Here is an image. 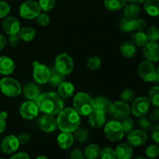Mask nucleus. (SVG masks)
<instances>
[{"label":"nucleus","mask_w":159,"mask_h":159,"mask_svg":"<svg viewBox=\"0 0 159 159\" xmlns=\"http://www.w3.org/2000/svg\"><path fill=\"white\" fill-rule=\"evenodd\" d=\"M154 82H156V83H159V66L156 68V71H155V79Z\"/></svg>","instance_id":"nucleus-55"},{"label":"nucleus","mask_w":159,"mask_h":159,"mask_svg":"<svg viewBox=\"0 0 159 159\" xmlns=\"http://www.w3.org/2000/svg\"><path fill=\"white\" fill-rule=\"evenodd\" d=\"M145 155L146 156L148 157L149 158H155L159 155V147L155 145V144H152L149 145L147 148L145 149Z\"/></svg>","instance_id":"nucleus-41"},{"label":"nucleus","mask_w":159,"mask_h":159,"mask_svg":"<svg viewBox=\"0 0 159 159\" xmlns=\"http://www.w3.org/2000/svg\"><path fill=\"white\" fill-rule=\"evenodd\" d=\"M39 125L43 131L51 133L54 131L57 127V119L52 116V115L45 114L39 120Z\"/></svg>","instance_id":"nucleus-18"},{"label":"nucleus","mask_w":159,"mask_h":159,"mask_svg":"<svg viewBox=\"0 0 159 159\" xmlns=\"http://www.w3.org/2000/svg\"><path fill=\"white\" fill-rule=\"evenodd\" d=\"M89 125L93 128H100L106 123V113L94 109L88 116Z\"/></svg>","instance_id":"nucleus-16"},{"label":"nucleus","mask_w":159,"mask_h":159,"mask_svg":"<svg viewBox=\"0 0 159 159\" xmlns=\"http://www.w3.org/2000/svg\"><path fill=\"white\" fill-rule=\"evenodd\" d=\"M104 134L110 141L113 142L121 141L124 135L121 123L118 120H110L107 123L104 127Z\"/></svg>","instance_id":"nucleus-6"},{"label":"nucleus","mask_w":159,"mask_h":159,"mask_svg":"<svg viewBox=\"0 0 159 159\" xmlns=\"http://www.w3.org/2000/svg\"><path fill=\"white\" fill-rule=\"evenodd\" d=\"M0 159H5V158H0Z\"/></svg>","instance_id":"nucleus-60"},{"label":"nucleus","mask_w":159,"mask_h":159,"mask_svg":"<svg viewBox=\"0 0 159 159\" xmlns=\"http://www.w3.org/2000/svg\"><path fill=\"white\" fill-rule=\"evenodd\" d=\"M6 122L5 120L0 118V134L3 133L4 130H6Z\"/></svg>","instance_id":"nucleus-54"},{"label":"nucleus","mask_w":159,"mask_h":159,"mask_svg":"<svg viewBox=\"0 0 159 159\" xmlns=\"http://www.w3.org/2000/svg\"><path fill=\"white\" fill-rule=\"evenodd\" d=\"M56 4V0H39L38 5L40 9L43 12H48L54 9Z\"/></svg>","instance_id":"nucleus-39"},{"label":"nucleus","mask_w":159,"mask_h":159,"mask_svg":"<svg viewBox=\"0 0 159 159\" xmlns=\"http://www.w3.org/2000/svg\"><path fill=\"white\" fill-rule=\"evenodd\" d=\"M39 108L34 101L28 100L22 103L20 108V113L23 119L33 120L38 115Z\"/></svg>","instance_id":"nucleus-13"},{"label":"nucleus","mask_w":159,"mask_h":159,"mask_svg":"<svg viewBox=\"0 0 159 159\" xmlns=\"http://www.w3.org/2000/svg\"><path fill=\"white\" fill-rule=\"evenodd\" d=\"M124 15L129 18H137L141 12V9L138 4L130 3L124 6Z\"/></svg>","instance_id":"nucleus-33"},{"label":"nucleus","mask_w":159,"mask_h":159,"mask_svg":"<svg viewBox=\"0 0 159 159\" xmlns=\"http://www.w3.org/2000/svg\"><path fill=\"white\" fill-rule=\"evenodd\" d=\"M101 159H116L115 150L110 147H106L101 150Z\"/></svg>","instance_id":"nucleus-40"},{"label":"nucleus","mask_w":159,"mask_h":159,"mask_svg":"<svg viewBox=\"0 0 159 159\" xmlns=\"http://www.w3.org/2000/svg\"><path fill=\"white\" fill-rule=\"evenodd\" d=\"M54 69L65 76L70 75L74 69L72 57L67 53L59 54L54 61Z\"/></svg>","instance_id":"nucleus-4"},{"label":"nucleus","mask_w":159,"mask_h":159,"mask_svg":"<svg viewBox=\"0 0 159 159\" xmlns=\"http://www.w3.org/2000/svg\"><path fill=\"white\" fill-rule=\"evenodd\" d=\"M109 112L116 120H123L130 115V107L124 101H116L112 102Z\"/></svg>","instance_id":"nucleus-10"},{"label":"nucleus","mask_w":159,"mask_h":159,"mask_svg":"<svg viewBox=\"0 0 159 159\" xmlns=\"http://www.w3.org/2000/svg\"><path fill=\"white\" fill-rule=\"evenodd\" d=\"M20 40L25 42H30L36 37V30L30 26H24L20 30L18 34Z\"/></svg>","instance_id":"nucleus-26"},{"label":"nucleus","mask_w":159,"mask_h":159,"mask_svg":"<svg viewBox=\"0 0 159 159\" xmlns=\"http://www.w3.org/2000/svg\"><path fill=\"white\" fill-rule=\"evenodd\" d=\"M33 67V77L35 82L40 85L48 83L51 75V70L48 68V67L39 63L38 61H34Z\"/></svg>","instance_id":"nucleus-9"},{"label":"nucleus","mask_w":159,"mask_h":159,"mask_svg":"<svg viewBox=\"0 0 159 159\" xmlns=\"http://www.w3.org/2000/svg\"><path fill=\"white\" fill-rule=\"evenodd\" d=\"M139 127H141V130H144V131H148V130H150L152 127V122H151L150 119H148V118L144 117H141V120H139Z\"/></svg>","instance_id":"nucleus-44"},{"label":"nucleus","mask_w":159,"mask_h":159,"mask_svg":"<svg viewBox=\"0 0 159 159\" xmlns=\"http://www.w3.org/2000/svg\"><path fill=\"white\" fill-rule=\"evenodd\" d=\"M7 42L12 47H16L19 44L20 42V38H19L18 34H12V35H9V38H8Z\"/></svg>","instance_id":"nucleus-50"},{"label":"nucleus","mask_w":159,"mask_h":159,"mask_svg":"<svg viewBox=\"0 0 159 159\" xmlns=\"http://www.w3.org/2000/svg\"><path fill=\"white\" fill-rule=\"evenodd\" d=\"M57 92L62 98H70L74 95L75 86L71 82L65 81L57 87Z\"/></svg>","instance_id":"nucleus-24"},{"label":"nucleus","mask_w":159,"mask_h":159,"mask_svg":"<svg viewBox=\"0 0 159 159\" xmlns=\"http://www.w3.org/2000/svg\"><path fill=\"white\" fill-rule=\"evenodd\" d=\"M7 117H8V113H6V112L2 111L1 113H0V118H2V119H3L6 120V118Z\"/></svg>","instance_id":"nucleus-57"},{"label":"nucleus","mask_w":159,"mask_h":159,"mask_svg":"<svg viewBox=\"0 0 159 159\" xmlns=\"http://www.w3.org/2000/svg\"><path fill=\"white\" fill-rule=\"evenodd\" d=\"M121 123V125H122L123 130H124V133L126 134H128L130 132H131L134 130V122L133 119L130 117H126L124 119L122 120V122Z\"/></svg>","instance_id":"nucleus-38"},{"label":"nucleus","mask_w":159,"mask_h":159,"mask_svg":"<svg viewBox=\"0 0 159 159\" xmlns=\"http://www.w3.org/2000/svg\"><path fill=\"white\" fill-rule=\"evenodd\" d=\"M20 142L17 138L16 136L15 135H8L6 136L4 139L2 141L1 145H0V148H1L2 152L6 155H11V154L14 153L18 150L20 148Z\"/></svg>","instance_id":"nucleus-14"},{"label":"nucleus","mask_w":159,"mask_h":159,"mask_svg":"<svg viewBox=\"0 0 159 159\" xmlns=\"http://www.w3.org/2000/svg\"><path fill=\"white\" fill-rule=\"evenodd\" d=\"M135 31H143L146 27V22L141 18H134Z\"/></svg>","instance_id":"nucleus-46"},{"label":"nucleus","mask_w":159,"mask_h":159,"mask_svg":"<svg viewBox=\"0 0 159 159\" xmlns=\"http://www.w3.org/2000/svg\"><path fill=\"white\" fill-rule=\"evenodd\" d=\"M135 159H147V158H144V157H138V158H136Z\"/></svg>","instance_id":"nucleus-59"},{"label":"nucleus","mask_w":159,"mask_h":159,"mask_svg":"<svg viewBox=\"0 0 159 159\" xmlns=\"http://www.w3.org/2000/svg\"><path fill=\"white\" fill-rule=\"evenodd\" d=\"M80 115L78 112L71 107L63 109L58 113L57 118V127L62 132L72 133L80 125Z\"/></svg>","instance_id":"nucleus-2"},{"label":"nucleus","mask_w":159,"mask_h":159,"mask_svg":"<svg viewBox=\"0 0 159 159\" xmlns=\"http://www.w3.org/2000/svg\"><path fill=\"white\" fill-rule=\"evenodd\" d=\"M74 137L71 133H68V132H62L57 138V144L61 148L64 150L71 148L74 144Z\"/></svg>","instance_id":"nucleus-21"},{"label":"nucleus","mask_w":159,"mask_h":159,"mask_svg":"<svg viewBox=\"0 0 159 159\" xmlns=\"http://www.w3.org/2000/svg\"><path fill=\"white\" fill-rule=\"evenodd\" d=\"M120 51L121 54L127 58L134 57L137 54L136 46L134 44L133 42L128 41V40L124 41L121 43L120 47Z\"/></svg>","instance_id":"nucleus-23"},{"label":"nucleus","mask_w":159,"mask_h":159,"mask_svg":"<svg viewBox=\"0 0 159 159\" xmlns=\"http://www.w3.org/2000/svg\"><path fill=\"white\" fill-rule=\"evenodd\" d=\"M70 158L71 159H85V157L84 155V152H82L79 148H75L71 152Z\"/></svg>","instance_id":"nucleus-48"},{"label":"nucleus","mask_w":159,"mask_h":159,"mask_svg":"<svg viewBox=\"0 0 159 159\" xmlns=\"http://www.w3.org/2000/svg\"><path fill=\"white\" fill-rule=\"evenodd\" d=\"M101 64H102V61H101L100 57L96 55L92 56V57H89L88 61H87V68L92 71H95L100 68Z\"/></svg>","instance_id":"nucleus-36"},{"label":"nucleus","mask_w":159,"mask_h":159,"mask_svg":"<svg viewBox=\"0 0 159 159\" xmlns=\"http://www.w3.org/2000/svg\"><path fill=\"white\" fill-rule=\"evenodd\" d=\"M148 99L150 103L155 107H159V85H155L149 90Z\"/></svg>","instance_id":"nucleus-34"},{"label":"nucleus","mask_w":159,"mask_h":159,"mask_svg":"<svg viewBox=\"0 0 159 159\" xmlns=\"http://www.w3.org/2000/svg\"><path fill=\"white\" fill-rule=\"evenodd\" d=\"M36 19L37 24L40 26H46L50 23V16L46 12H40Z\"/></svg>","instance_id":"nucleus-43"},{"label":"nucleus","mask_w":159,"mask_h":159,"mask_svg":"<svg viewBox=\"0 0 159 159\" xmlns=\"http://www.w3.org/2000/svg\"><path fill=\"white\" fill-rule=\"evenodd\" d=\"M127 1L130 2V3H134V4H141V3H144L145 0H127Z\"/></svg>","instance_id":"nucleus-56"},{"label":"nucleus","mask_w":159,"mask_h":159,"mask_svg":"<svg viewBox=\"0 0 159 159\" xmlns=\"http://www.w3.org/2000/svg\"><path fill=\"white\" fill-rule=\"evenodd\" d=\"M147 132L141 129H137V130H133L131 132L127 134V142L129 144L133 147H139L146 144L148 141Z\"/></svg>","instance_id":"nucleus-12"},{"label":"nucleus","mask_w":159,"mask_h":159,"mask_svg":"<svg viewBox=\"0 0 159 159\" xmlns=\"http://www.w3.org/2000/svg\"><path fill=\"white\" fill-rule=\"evenodd\" d=\"M120 98L122 99V101L126 102H132L134 99V93L132 89H124V91L121 93L120 94Z\"/></svg>","instance_id":"nucleus-42"},{"label":"nucleus","mask_w":159,"mask_h":159,"mask_svg":"<svg viewBox=\"0 0 159 159\" xmlns=\"http://www.w3.org/2000/svg\"><path fill=\"white\" fill-rule=\"evenodd\" d=\"M34 102L38 107L39 110L45 114H57L64 109L63 99L58 93L54 92L42 93Z\"/></svg>","instance_id":"nucleus-1"},{"label":"nucleus","mask_w":159,"mask_h":159,"mask_svg":"<svg viewBox=\"0 0 159 159\" xmlns=\"http://www.w3.org/2000/svg\"><path fill=\"white\" fill-rule=\"evenodd\" d=\"M133 148L128 143H121L115 148L117 159H130L133 156Z\"/></svg>","instance_id":"nucleus-19"},{"label":"nucleus","mask_w":159,"mask_h":159,"mask_svg":"<svg viewBox=\"0 0 159 159\" xmlns=\"http://www.w3.org/2000/svg\"><path fill=\"white\" fill-rule=\"evenodd\" d=\"M155 71H156V68H155L154 63L147 60L141 62L138 68V75L141 79L147 82L155 81Z\"/></svg>","instance_id":"nucleus-11"},{"label":"nucleus","mask_w":159,"mask_h":159,"mask_svg":"<svg viewBox=\"0 0 159 159\" xmlns=\"http://www.w3.org/2000/svg\"><path fill=\"white\" fill-rule=\"evenodd\" d=\"M145 34L148 41L157 42L159 40V29L157 26H152L149 27Z\"/></svg>","instance_id":"nucleus-37"},{"label":"nucleus","mask_w":159,"mask_h":159,"mask_svg":"<svg viewBox=\"0 0 159 159\" xmlns=\"http://www.w3.org/2000/svg\"><path fill=\"white\" fill-rule=\"evenodd\" d=\"M23 94H24L25 98L28 100L35 101L40 95V89L36 84L28 83L24 86Z\"/></svg>","instance_id":"nucleus-22"},{"label":"nucleus","mask_w":159,"mask_h":159,"mask_svg":"<svg viewBox=\"0 0 159 159\" xmlns=\"http://www.w3.org/2000/svg\"><path fill=\"white\" fill-rule=\"evenodd\" d=\"M120 29L125 33L135 31L134 27V18H129V17H124L121 19L120 22Z\"/></svg>","instance_id":"nucleus-31"},{"label":"nucleus","mask_w":159,"mask_h":159,"mask_svg":"<svg viewBox=\"0 0 159 159\" xmlns=\"http://www.w3.org/2000/svg\"><path fill=\"white\" fill-rule=\"evenodd\" d=\"M0 89L6 96L9 97H16L21 93L22 87L16 79L6 77L0 81Z\"/></svg>","instance_id":"nucleus-5"},{"label":"nucleus","mask_w":159,"mask_h":159,"mask_svg":"<svg viewBox=\"0 0 159 159\" xmlns=\"http://www.w3.org/2000/svg\"><path fill=\"white\" fill-rule=\"evenodd\" d=\"M10 12V6L7 2L0 1V19L6 17Z\"/></svg>","instance_id":"nucleus-45"},{"label":"nucleus","mask_w":159,"mask_h":159,"mask_svg":"<svg viewBox=\"0 0 159 159\" xmlns=\"http://www.w3.org/2000/svg\"><path fill=\"white\" fill-rule=\"evenodd\" d=\"M149 119L152 121H158L159 120V107H156L152 111L149 115Z\"/></svg>","instance_id":"nucleus-51"},{"label":"nucleus","mask_w":159,"mask_h":159,"mask_svg":"<svg viewBox=\"0 0 159 159\" xmlns=\"http://www.w3.org/2000/svg\"><path fill=\"white\" fill-rule=\"evenodd\" d=\"M150 101L147 96H139L133 100L130 112L137 117H143L148 114L150 108Z\"/></svg>","instance_id":"nucleus-8"},{"label":"nucleus","mask_w":159,"mask_h":159,"mask_svg":"<svg viewBox=\"0 0 159 159\" xmlns=\"http://www.w3.org/2000/svg\"><path fill=\"white\" fill-rule=\"evenodd\" d=\"M65 81V75L59 73L55 69L53 70V71H51V75H50L48 82H49L51 86L54 87V88H57Z\"/></svg>","instance_id":"nucleus-32"},{"label":"nucleus","mask_w":159,"mask_h":159,"mask_svg":"<svg viewBox=\"0 0 159 159\" xmlns=\"http://www.w3.org/2000/svg\"><path fill=\"white\" fill-rule=\"evenodd\" d=\"M131 41L137 47H144L148 42L147 35L143 31H135L131 35Z\"/></svg>","instance_id":"nucleus-30"},{"label":"nucleus","mask_w":159,"mask_h":159,"mask_svg":"<svg viewBox=\"0 0 159 159\" xmlns=\"http://www.w3.org/2000/svg\"><path fill=\"white\" fill-rule=\"evenodd\" d=\"M2 27L5 32L9 35L17 34L21 29L20 22L16 17L8 16L3 20Z\"/></svg>","instance_id":"nucleus-17"},{"label":"nucleus","mask_w":159,"mask_h":159,"mask_svg":"<svg viewBox=\"0 0 159 159\" xmlns=\"http://www.w3.org/2000/svg\"><path fill=\"white\" fill-rule=\"evenodd\" d=\"M101 148L96 144H91L85 148L84 155L86 159H97L101 153Z\"/></svg>","instance_id":"nucleus-28"},{"label":"nucleus","mask_w":159,"mask_h":159,"mask_svg":"<svg viewBox=\"0 0 159 159\" xmlns=\"http://www.w3.org/2000/svg\"><path fill=\"white\" fill-rule=\"evenodd\" d=\"M74 109L80 116H89L90 113L94 110L93 99L84 92L76 93L73 99Z\"/></svg>","instance_id":"nucleus-3"},{"label":"nucleus","mask_w":159,"mask_h":159,"mask_svg":"<svg viewBox=\"0 0 159 159\" xmlns=\"http://www.w3.org/2000/svg\"><path fill=\"white\" fill-rule=\"evenodd\" d=\"M127 0H104L106 9L111 12H116L122 9L127 5Z\"/></svg>","instance_id":"nucleus-29"},{"label":"nucleus","mask_w":159,"mask_h":159,"mask_svg":"<svg viewBox=\"0 0 159 159\" xmlns=\"http://www.w3.org/2000/svg\"><path fill=\"white\" fill-rule=\"evenodd\" d=\"M143 54L148 61L152 63L159 61V44L157 42H148L143 47Z\"/></svg>","instance_id":"nucleus-15"},{"label":"nucleus","mask_w":159,"mask_h":159,"mask_svg":"<svg viewBox=\"0 0 159 159\" xmlns=\"http://www.w3.org/2000/svg\"><path fill=\"white\" fill-rule=\"evenodd\" d=\"M7 43V39L2 34H0V51L3 50Z\"/></svg>","instance_id":"nucleus-53"},{"label":"nucleus","mask_w":159,"mask_h":159,"mask_svg":"<svg viewBox=\"0 0 159 159\" xmlns=\"http://www.w3.org/2000/svg\"><path fill=\"white\" fill-rule=\"evenodd\" d=\"M40 6L38 2L34 0H28L22 3L20 7V16L26 20H34L40 13Z\"/></svg>","instance_id":"nucleus-7"},{"label":"nucleus","mask_w":159,"mask_h":159,"mask_svg":"<svg viewBox=\"0 0 159 159\" xmlns=\"http://www.w3.org/2000/svg\"><path fill=\"white\" fill-rule=\"evenodd\" d=\"M36 159H48V157L44 156V155H40V156L37 157Z\"/></svg>","instance_id":"nucleus-58"},{"label":"nucleus","mask_w":159,"mask_h":159,"mask_svg":"<svg viewBox=\"0 0 159 159\" xmlns=\"http://www.w3.org/2000/svg\"><path fill=\"white\" fill-rule=\"evenodd\" d=\"M9 159H30V156L28 155L27 153L26 152H20V153H17L16 155H14L13 156L11 157Z\"/></svg>","instance_id":"nucleus-52"},{"label":"nucleus","mask_w":159,"mask_h":159,"mask_svg":"<svg viewBox=\"0 0 159 159\" xmlns=\"http://www.w3.org/2000/svg\"><path fill=\"white\" fill-rule=\"evenodd\" d=\"M144 8L145 12L151 16H159V0H145Z\"/></svg>","instance_id":"nucleus-25"},{"label":"nucleus","mask_w":159,"mask_h":159,"mask_svg":"<svg viewBox=\"0 0 159 159\" xmlns=\"http://www.w3.org/2000/svg\"><path fill=\"white\" fill-rule=\"evenodd\" d=\"M16 65L12 59L6 56L0 57V74L9 75L15 71Z\"/></svg>","instance_id":"nucleus-20"},{"label":"nucleus","mask_w":159,"mask_h":159,"mask_svg":"<svg viewBox=\"0 0 159 159\" xmlns=\"http://www.w3.org/2000/svg\"><path fill=\"white\" fill-rule=\"evenodd\" d=\"M74 139L79 143H83L89 138L88 130L84 128H77L74 131Z\"/></svg>","instance_id":"nucleus-35"},{"label":"nucleus","mask_w":159,"mask_h":159,"mask_svg":"<svg viewBox=\"0 0 159 159\" xmlns=\"http://www.w3.org/2000/svg\"><path fill=\"white\" fill-rule=\"evenodd\" d=\"M17 138H18L19 142H20V144H26L30 140V136L27 133H21L18 135Z\"/></svg>","instance_id":"nucleus-49"},{"label":"nucleus","mask_w":159,"mask_h":159,"mask_svg":"<svg viewBox=\"0 0 159 159\" xmlns=\"http://www.w3.org/2000/svg\"><path fill=\"white\" fill-rule=\"evenodd\" d=\"M112 102L108 98L105 97H96L93 99V107L96 110H102V111L109 112Z\"/></svg>","instance_id":"nucleus-27"},{"label":"nucleus","mask_w":159,"mask_h":159,"mask_svg":"<svg viewBox=\"0 0 159 159\" xmlns=\"http://www.w3.org/2000/svg\"><path fill=\"white\" fill-rule=\"evenodd\" d=\"M150 130L152 140L159 144V124H155V125L152 126Z\"/></svg>","instance_id":"nucleus-47"}]
</instances>
